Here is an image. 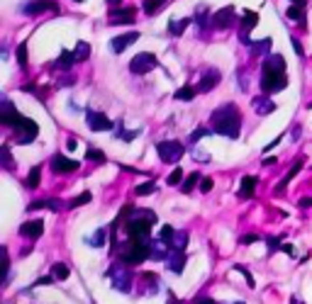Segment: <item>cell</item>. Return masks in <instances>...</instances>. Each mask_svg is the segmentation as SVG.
Masks as SVG:
<instances>
[{
    "mask_svg": "<svg viewBox=\"0 0 312 304\" xmlns=\"http://www.w3.org/2000/svg\"><path fill=\"white\" fill-rule=\"evenodd\" d=\"M137 39H139V32H127V34H120V37H115V39H112V49H115V51L120 54V51H124V49H127L129 44H134V42H137Z\"/></svg>",
    "mask_w": 312,
    "mask_h": 304,
    "instance_id": "cell-13",
    "label": "cell"
},
{
    "mask_svg": "<svg viewBox=\"0 0 312 304\" xmlns=\"http://www.w3.org/2000/svg\"><path fill=\"white\" fill-rule=\"evenodd\" d=\"M256 183H258L256 175H244V178H242V187H239V197H242V200H249V197H254Z\"/></svg>",
    "mask_w": 312,
    "mask_h": 304,
    "instance_id": "cell-14",
    "label": "cell"
},
{
    "mask_svg": "<svg viewBox=\"0 0 312 304\" xmlns=\"http://www.w3.org/2000/svg\"><path fill=\"white\" fill-rule=\"evenodd\" d=\"M288 17H290V20L305 22V15H302V10H300V8H288Z\"/></svg>",
    "mask_w": 312,
    "mask_h": 304,
    "instance_id": "cell-35",
    "label": "cell"
},
{
    "mask_svg": "<svg viewBox=\"0 0 312 304\" xmlns=\"http://www.w3.org/2000/svg\"><path fill=\"white\" fill-rule=\"evenodd\" d=\"M156 222V217L151 212H137L129 222H127V234L132 241H149V231H151V224Z\"/></svg>",
    "mask_w": 312,
    "mask_h": 304,
    "instance_id": "cell-2",
    "label": "cell"
},
{
    "mask_svg": "<svg viewBox=\"0 0 312 304\" xmlns=\"http://www.w3.org/2000/svg\"><path fill=\"white\" fill-rule=\"evenodd\" d=\"M132 15H134V10L132 8H117V10H110V20L112 22H132Z\"/></svg>",
    "mask_w": 312,
    "mask_h": 304,
    "instance_id": "cell-18",
    "label": "cell"
},
{
    "mask_svg": "<svg viewBox=\"0 0 312 304\" xmlns=\"http://www.w3.org/2000/svg\"><path fill=\"white\" fill-rule=\"evenodd\" d=\"M46 207H49L51 212H59V209H61V205H59V200H46Z\"/></svg>",
    "mask_w": 312,
    "mask_h": 304,
    "instance_id": "cell-43",
    "label": "cell"
},
{
    "mask_svg": "<svg viewBox=\"0 0 312 304\" xmlns=\"http://www.w3.org/2000/svg\"><path fill=\"white\" fill-rule=\"evenodd\" d=\"M234 304H244V302H234Z\"/></svg>",
    "mask_w": 312,
    "mask_h": 304,
    "instance_id": "cell-55",
    "label": "cell"
},
{
    "mask_svg": "<svg viewBox=\"0 0 312 304\" xmlns=\"http://www.w3.org/2000/svg\"><path fill=\"white\" fill-rule=\"evenodd\" d=\"M232 17H234V8H222L220 12H215L212 22H215V27L227 30V27H229V22H232Z\"/></svg>",
    "mask_w": 312,
    "mask_h": 304,
    "instance_id": "cell-17",
    "label": "cell"
},
{
    "mask_svg": "<svg viewBox=\"0 0 312 304\" xmlns=\"http://www.w3.org/2000/svg\"><path fill=\"white\" fill-rule=\"evenodd\" d=\"M164 3H166V0H144V3H142V8H144L146 15H156V12L164 8Z\"/></svg>",
    "mask_w": 312,
    "mask_h": 304,
    "instance_id": "cell-20",
    "label": "cell"
},
{
    "mask_svg": "<svg viewBox=\"0 0 312 304\" xmlns=\"http://www.w3.org/2000/svg\"><path fill=\"white\" fill-rule=\"evenodd\" d=\"M108 3H112V5H115V3H117V5H120V3H122V0H108Z\"/></svg>",
    "mask_w": 312,
    "mask_h": 304,
    "instance_id": "cell-52",
    "label": "cell"
},
{
    "mask_svg": "<svg viewBox=\"0 0 312 304\" xmlns=\"http://www.w3.org/2000/svg\"><path fill=\"white\" fill-rule=\"evenodd\" d=\"M195 98V86H183L176 90V100H193Z\"/></svg>",
    "mask_w": 312,
    "mask_h": 304,
    "instance_id": "cell-24",
    "label": "cell"
},
{
    "mask_svg": "<svg viewBox=\"0 0 312 304\" xmlns=\"http://www.w3.org/2000/svg\"><path fill=\"white\" fill-rule=\"evenodd\" d=\"M186 239H188V236H186V231H176V239H173L171 246H173L176 251H183L186 248Z\"/></svg>",
    "mask_w": 312,
    "mask_h": 304,
    "instance_id": "cell-30",
    "label": "cell"
},
{
    "mask_svg": "<svg viewBox=\"0 0 312 304\" xmlns=\"http://www.w3.org/2000/svg\"><path fill=\"white\" fill-rule=\"evenodd\" d=\"M15 127H17V139H20V144H30L37 136V124L30 117H20V122Z\"/></svg>",
    "mask_w": 312,
    "mask_h": 304,
    "instance_id": "cell-8",
    "label": "cell"
},
{
    "mask_svg": "<svg viewBox=\"0 0 312 304\" xmlns=\"http://www.w3.org/2000/svg\"><path fill=\"white\" fill-rule=\"evenodd\" d=\"M202 178H200V173H193V175H188V180H186V185H183V192H190L195 185L200 183Z\"/></svg>",
    "mask_w": 312,
    "mask_h": 304,
    "instance_id": "cell-31",
    "label": "cell"
},
{
    "mask_svg": "<svg viewBox=\"0 0 312 304\" xmlns=\"http://www.w3.org/2000/svg\"><path fill=\"white\" fill-rule=\"evenodd\" d=\"M46 10H56V5L51 0H32V3H27L24 5V12L27 15H42Z\"/></svg>",
    "mask_w": 312,
    "mask_h": 304,
    "instance_id": "cell-12",
    "label": "cell"
},
{
    "mask_svg": "<svg viewBox=\"0 0 312 304\" xmlns=\"http://www.w3.org/2000/svg\"><path fill=\"white\" fill-rule=\"evenodd\" d=\"M300 171H302V163L298 161V163H295V165H293V168H290V171H288V173H285V178H283V180H280V185H278V192H283V190H285V185H288L290 180H293V178H295V175L300 173Z\"/></svg>",
    "mask_w": 312,
    "mask_h": 304,
    "instance_id": "cell-19",
    "label": "cell"
},
{
    "mask_svg": "<svg viewBox=\"0 0 312 304\" xmlns=\"http://www.w3.org/2000/svg\"><path fill=\"white\" fill-rule=\"evenodd\" d=\"M51 278L54 280H66L68 278V265H64V263H54V268H51Z\"/></svg>",
    "mask_w": 312,
    "mask_h": 304,
    "instance_id": "cell-21",
    "label": "cell"
},
{
    "mask_svg": "<svg viewBox=\"0 0 312 304\" xmlns=\"http://www.w3.org/2000/svg\"><path fill=\"white\" fill-rule=\"evenodd\" d=\"M144 283L149 285V290H154V287H159V278L154 272H144Z\"/></svg>",
    "mask_w": 312,
    "mask_h": 304,
    "instance_id": "cell-36",
    "label": "cell"
},
{
    "mask_svg": "<svg viewBox=\"0 0 312 304\" xmlns=\"http://www.w3.org/2000/svg\"><path fill=\"white\" fill-rule=\"evenodd\" d=\"M280 248H283V253H288L290 258H295V256H298V251H295V246H290V243H283Z\"/></svg>",
    "mask_w": 312,
    "mask_h": 304,
    "instance_id": "cell-41",
    "label": "cell"
},
{
    "mask_svg": "<svg viewBox=\"0 0 312 304\" xmlns=\"http://www.w3.org/2000/svg\"><path fill=\"white\" fill-rule=\"evenodd\" d=\"M90 192H81V195H76L73 197V200H71V202H68V207H71V209H73V207H81V205H88L90 202Z\"/></svg>",
    "mask_w": 312,
    "mask_h": 304,
    "instance_id": "cell-25",
    "label": "cell"
},
{
    "mask_svg": "<svg viewBox=\"0 0 312 304\" xmlns=\"http://www.w3.org/2000/svg\"><path fill=\"white\" fill-rule=\"evenodd\" d=\"M220 78H222V73H220L217 68H210V71H207V73H205V76L200 78V90H202V93L212 90V88L220 83Z\"/></svg>",
    "mask_w": 312,
    "mask_h": 304,
    "instance_id": "cell-16",
    "label": "cell"
},
{
    "mask_svg": "<svg viewBox=\"0 0 312 304\" xmlns=\"http://www.w3.org/2000/svg\"><path fill=\"white\" fill-rule=\"evenodd\" d=\"M166 304H180V302L176 299V297H173V294H168V302Z\"/></svg>",
    "mask_w": 312,
    "mask_h": 304,
    "instance_id": "cell-50",
    "label": "cell"
},
{
    "mask_svg": "<svg viewBox=\"0 0 312 304\" xmlns=\"http://www.w3.org/2000/svg\"><path fill=\"white\" fill-rule=\"evenodd\" d=\"M173 239H176V229L173 227H161V241L164 243H173Z\"/></svg>",
    "mask_w": 312,
    "mask_h": 304,
    "instance_id": "cell-26",
    "label": "cell"
},
{
    "mask_svg": "<svg viewBox=\"0 0 312 304\" xmlns=\"http://www.w3.org/2000/svg\"><path fill=\"white\" fill-rule=\"evenodd\" d=\"M295 3H300V5H305V0H295Z\"/></svg>",
    "mask_w": 312,
    "mask_h": 304,
    "instance_id": "cell-53",
    "label": "cell"
},
{
    "mask_svg": "<svg viewBox=\"0 0 312 304\" xmlns=\"http://www.w3.org/2000/svg\"><path fill=\"white\" fill-rule=\"evenodd\" d=\"M73 59H76L73 54H68V51H64V54H61V59H59V66H61V68H71V64H73Z\"/></svg>",
    "mask_w": 312,
    "mask_h": 304,
    "instance_id": "cell-33",
    "label": "cell"
},
{
    "mask_svg": "<svg viewBox=\"0 0 312 304\" xmlns=\"http://www.w3.org/2000/svg\"><path fill=\"white\" fill-rule=\"evenodd\" d=\"M105 236H108V231H105V229H98L93 236H88V246H98V248L105 246Z\"/></svg>",
    "mask_w": 312,
    "mask_h": 304,
    "instance_id": "cell-22",
    "label": "cell"
},
{
    "mask_svg": "<svg viewBox=\"0 0 312 304\" xmlns=\"http://www.w3.org/2000/svg\"><path fill=\"white\" fill-rule=\"evenodd\" d=\"M293 46H295V51H298V56H302V46H300V42H298V39H293Z\"/></svg>",
    "mask_w": 312,
    "mask_h": 304,
    "instance_id": "cell-47",
    "label": "cell"
},
{
    "mask_svg": "<svg viewBox=\"0 0 312 304\" xmlns=\"http://www.w3.org/2000/svg\"><path fill=\"white\" fill-rule=\"evenodd\" d=\"M312 205V197H305V200H300V207H310Z\"/></svg>",
    "mask_w": 312,
    "mask_h": 304,
    "instance_id": "cell-49",
    "label": "cell"
},
{
    "mask_svg": "<svg viewBox=\"0 0 312 304\" xmlns=\"http://www.w3.org/2000/svg\"><path fill=\"white\" fill-rule=\"evenodd\" d=\"M180 180H183V171H180V168H176L173 173L168 175V185H178Z\"/></svg>",
    "mask_w": 312,
    "mask_h": 304,
    "instance_id": "cell-37",
    "label": "cell"
},
{
    "mask_svg": "<svg viewBox=\"0 0 312 304\" xmlns=\"http://www.w3.org/2000/svg\"><path fill=\"white\" fill-rule=\"evenodd\" d=\"M39 180H42V168H39V165H34L32 171L27 173V187H37Z\"/></svg>",
    "mask_w": 312,
    "mask_h": 304,
    "instance_id": "cell-23",
    "label": "cell"
},
{
    "mask_svg": "<svg viewBox=\"0 0 312 304\" xmlns=\"http://www.w3.org/2000/svg\"><path fill=\"white\" fill-rule=\"evenodd\" d=\"M239 109L234 105H224V107L215 109L212 112V131L222 134V136H229V139H237L239 136Z\"/></svg>",
    "mask_w": 312,
    "mask_h": 304,
    "instance_id": "cell-1",
    "label": "cell"
},
{
    "mask_svg": "<svg viewBox=\"0 0 312 304\" xmlns=\"http://www.w3.org/2000/svg\"><path fill=\"white\" fill-rule=\"evenodd\" d=\"M86 158H88V161H105V153L98 151V149H88V151H86Z\"/></svg>",
    "mask_w": 312,
    "mask_h": 304,
    "instance_id": "cell-32",
    "label": "cell"
},
{
    "mask_svg": "<svg viewBox=\"0 0 312 304\" xmlns=\"http://www.w3.org/2000/svg\"><path fill=\"white\" fill-rule=\"evenodd\" d=\"M183 144L178 142H161V144H156V153H159V158L164 163H176L183 156Z\"/></svg>",
    "mask_w": 312,
    "mask_h": 304,
    "instance_id": "cell-6",
    "label": "cell"
},
{
    "mask_svg": "<svg viewBox=\"0 0 312 304\" xmlns=\"http://www.w3.org/2000/svg\"><path fill=\"white\" fill-rule=\"evenodd\" d=\"M88 124L93 131H110L112 129V122L100 115V112H88Z\"/></svg>",
    "mask_w": 312,
    "mask_h": 304,
    "instance_id": "cell-11",
    "label": "cell"
},
{
    "mask_svg": "<svg viewBox=\"0 0 312 304\" xmlns=\"http://www.w3.org/2000/svg\"><path fill=\"white\" fill-rule=\"evenodd\" d=\"M268 248H271V251L280 248V239H268Z\"/></svg>",
    "mask_w": 312,
    "mask_h": 304,
    "instance_id": "cell-45",
    "label": "cell"
},
{
    "mask_svg": "<svg viewBox=\"0 0 312 304\" xmlns=\"http://www.w3.org/2000/svg\"><path fill=\"white\" fill-rule=\"evenodd\" d=\"M78 165H81L78 161L66 158V156H61V153H56L54 158H51V168H54V173H73V171H78Z\"/></svg>",
    "mask_w": 312,
    "mask_h": 304,
    "instance_id": "cell-9",
    "label": "cell"
},
{
    "mask_svg": "<svg viewBox=\"0 0 312 304\" xmlns=\"http://www.w3.org/2000/svg\"><path fill=\"white\" fill-rule=\"evenodd\" d=\"M166 265H168V270L171 272H183V268H186V256H183V251H173V253H168Z\"/></svg>",
    "mask_w": 312,
    "mask_h": 304,
    "instance_id": "cell-15",
    "label": "cell"
},
{
    "mask_svg": "<svg viewBox=\"0 0 312 304\" xmlns=\"http://www.w3.org/2000/svg\"><path fill=\"white\" fill-rule=\"evenodd\" d=\"M154 190H156V183H142V185H137V195H139V197L151 195Z\"/></svg>",
    "mask_w": 312,
    "mask_h": 304,
    "instance_id": "cell-29",
    "label": "cell"
},
{
    "mask_svg": "<svg viewBox=\"0 0 312 304\" xmlns=\"http://www.w3.org/2000/svg\"><path fill=\"white\" fill-rule=\"evenodd\" d=\"M151 256V251H149V241H127L122 248H120V261L124 265H139V263H144L146 258Z\"/></svg>",
    "mask_w": 312,
    "mask_h": 304,
    "instance_id": "cell-3",
    "label": "cell"
},
{
    "mask_svg": "<svg viewBox=\"0 0 312 304\" xmlns=\"http://www.w3.org/2000/svg\"><path fill=\"white\" fill-rule=\"evenodd\" d=\"M17 61H20V66H27V46L24 44H20V49H17Z\"/></svg>",
    "mask_w": 312,
    "mask_h": 304,
    "instance_id": "cell-38",
    "label": "cell"
},
{
    "mask_svg": "<svg viewBox=\"0 0 312 304\" xmlns=\"http://www.w3.org/2000/svg\"><path fill=\"white\" fill-rule=\"evenodd\" d=\"M73 3H83V0H73Z\"/></svg>",
    "mask_w": 312,
    "mask_h": 304,
    "instance_id": "cell-54",
    "label": "cell"
},
{
    "mask_svg": "<svg viewBox=\"0 0 312 304\" xmlns=\"http://www.w3.org/2000/svg\"><path fill=\"white\" fill-rule=\"evenodd\" d=\"M42 207H46V200H37V202H32L27 209H30V212H34V209H42Z\"/></svg>",
    "mask_w": 312,
    "mask_h": 304,
    "instance_id": "cell-42",
    "label": "cell"
},
{
    "mask_svg": "<svg viewBox=\"0 0 312 304\" xmlns=\"http://www.w3.org/2000/svg\"><path fill=\"white\" fill-rule=\"evenodd\" d=\"M293 304H302L300 299H298V297H293Z\"/></svg>",
    "mask_w": 312,
    "mask_h": 304,
    "instance_id": "cell-51",
    "label": "cell"
},
{
    "mask_svg": "<svg viewBox=\"0 0 312 304\" xmlns=\"http://www.w3.org/2000/svg\"><path fill=\"white\" fill-rule=\"evenodd\" d=\"M254 241H258V236H256V234H254V236L249 234V236H244V239H242V243H254Z\"/></svg>",
    "mask_w": 312,
    "mask_h": 304,
    "instance_id": "cell-46",
    "label": "cell"
},
{
    "mask_svg": "<svg viewBox=\"0 0 312 304\" xmlns=\"http://www.w3.org/2000/svg\"><path fill=\"white\" fill-rule=\"evenodd\" d=\"M195 304H215V299H210V297H202V299H198Z\"/></svg>",
    "mask_w": 312,
    "mask_h": 304,
    "instance_id": "cell-48",
    "label": "cell"
},
{
    "mask_svg": "<svg viewBox=\"0 0 312 304\" xmlns=\"http://www.w3.org/2000/svg\"><path fill=\"white\" fill-rule=\"evenodd\" d=\"M285 73L283 71H276V68H271V66H264V78H261V88H264V93H278L285 88Z\"/></svg>",
    "mask_w": 312,
    "mask_h": 304,
    "instance_id": "cell-5",
    "label": "cell"
},
{
    "mask_svg": "<svg viewBox=\"0 0 312 304\" xmlns=\"http://www.w3.org/2000/svg\"><path fill=\"white\" fill-rule=\"evenodd\" d=\"M20 234H22L24 239H39V236L44 234V222H42V219L24 222L22 227H20Z\"/></svg>",
    "mask_w": 312,
    "mask_h": 304,
    "instance_id": "cell-10",
    "label": "cell"
},
{
    "mask_svg": "<svg viewBox=\"0 0 312 304\" xmlns=\"http://www.w3.org/2000/svg\"><path fill=\"white\" fill-rule=\"evenodd\" d=\"M108 278H110V285L115 290H120V292H129L132 290V272L129 268L124 265V263H115L108 272Z\"/></svg>",
    "mask_w": 312,
    "mask_h": 304,
    "instance_id": "cell-4",
    "label": "cell"
},
{
    "mask_svg": "<svg viewBox=\"0 0 312 304\" xmlns=\"http://www.w3.org/2000/svg\"><path fill=\"white\" fill-rule=\"evenodd\" d=\"M212 190V178H202L200 180V192H210Z\"/></svg>",
    "mask_w": 312,
    "mask_h": 304,
    "instance_id": "cell-40",
    "label": "cell"
},
{
    "mask_svg": "<svg viewBox=\"0 0 312 304\" xmlns=\"http://www.w3.org/2000/svg\"><path fill=\"white\" fill-rule=\"evenodd\" d=\"M88 54H90L88 44H86V42H78V46H76V51H73V56H76L78 61H83V59H88Z\"/></svg>",
    "mask_w": 312,
    "mask_h": 304,
    "instance_id": "cell-27",
    "label": "cell"
},
{
    "mask_svg": "<svg viewBox=\"0 0 312 304\" xmlns=\"http://www.w3.org/2000/svg\"><path fill=\"white\" fill-rule=\"evenodd\" d=\"M186 24H188V20H178V22L173 20L171 22V34H180L183 30H186Z\"/></svg>",
    "mask_w": 312,
    "mask_h": 304,
    "instance_id": "cell-34",
    "label": "cell"
},
{
    "mask_svg": "<svg viewBox=\"0 0 312 304\" xmlns=\"http://www.w3.org/2000/svg\"><path fill=\"white\" fill-rule=\"evenodd\" d=\"M3 165H5V168H8V171H12V158H10V149H8V146H3Z\"/></svg>",
    "mask_w": 312,
    "mask_h": 304,
    "instance_id": "cell-39",
    "label": "cell"
},
{
    "mask_svg": "<svg viewBox=\"0 0 312 304\" xmlns=\"http://www.w3.org/2000/svg\"><path fill=\"white\" fill-rule=\"evenodd\" d=\"M156 66H159V59L154 54H137L132 59L129 68H132V73H149Z\"/></svg>",
    "mask_w": 312,
    "mask_h": 304,
    "instance_id": "cell-7",
    "label": "cell"
},
{
    "mask_svg": "<svg viewBox=\"0 0 312 304\" xmlns=\"http://www.w3.org/2000/svg\"><path fill=\"white\" fill-rule=\"evenodd\" d=\"M51 283H54V278H49V275H46V278H39V280H37L32 287H39V285H51Z\"/></svg>",
    "mask_w": 312,
    "mask_h": 304,
    "instance_id": "cell-44",
    "label": "cell"
},
{
    "mask_svg": "<svg viewBox=\"0 0 312 304\" xmlns=\"http://www.w3.org/2000/svg\"><path fill=\"white\" fill-rule=\"evenodd\" d=\"M256 22H258L256 12H251V10L244 12V30H254V24H256Z\"/></svg>",
    "mask_w": 312,
    "mask_h": 304,
    "instance_id": "cell-28",
    "label": "cell"
}]
</instances>
